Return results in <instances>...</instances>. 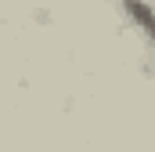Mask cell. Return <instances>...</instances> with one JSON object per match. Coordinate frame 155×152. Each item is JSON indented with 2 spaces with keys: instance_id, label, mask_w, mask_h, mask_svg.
<instances>
[{
  "instance_id": "6da1fadb",
  "label": "cell",
  "mask_w": 155,
  "mask_h": 152,
  "mask_svg": "<svg viewBox=\"0 0 155 152\" xmlns=\"http://www.w3.org/2000/svg\"><path fill=\"white\" fill-rule=\"evenodd\" d=\"M119 4H123L126 22L144 36V43L152 47V54H155V7L148 4V0H119Z\"/></svg>"
}]
</instances>
